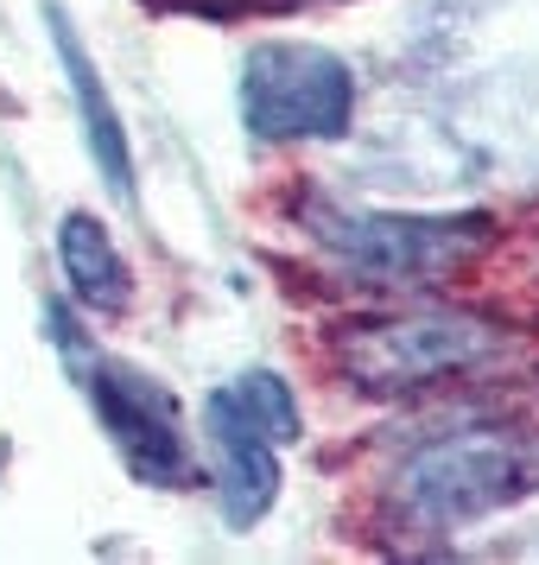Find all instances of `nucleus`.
<instances>
[{
    "mask_svg": "<svg viewBox=\"0 0 539 565\" xmlns=\"http://www.w3.org/2000/svg\"><path fill=\"white\" fill-rule=\"evenodd\" d=\"M539 489V433L520 426H457L412 445L394 470V514L419 534H457L470 521L527 502Z\"/></svg>",
    "mask_w": 539,
    "mask_h": 565,
    "instance_id": "obj_1",
    "label": "nucleus"
},
{
    "mask_svg": "<svg viewBox=\"0 0 539 565\" xmlns=\"http://www.w3.org/2000/svg\"><path fill=\"white\" fill-rule=\"evenodd\" d=\"M305 235L362 286L381 292H425L463 280L495 248V216H419V210H356V204H311Z\"/></svg>",
    "mask_w": 539,
    "mask_h": 565,
    "instance_id": "obj_2",
    "label": "nucleus"
},
{
    "mask_svg": "<svg viewBox=\"0 0 539 565\" xmlns=\"http://www.w3.org/2000/svg\"><path fill=\"white\" fill-rule=\"evenodd\" d=\"M502 350H508V324L488 318V311H470V306L375 311V318H349L331 337L336 375L356 387V394H375V401L476 375Z\"/></svg>",
    "mask_w": 539,
    "mask_h": 565,
    "instance_id": "obj_3",
    "label": "nucleus"
},
{
    "mask_svg": "<svg viewBox=\"0 0 539 565\" xmlns=\"http://www.w3.org/2000/svg\"><path fill=\"white\" fill-rule=\"evenodd\" d=\"M45 324H52V343L64 356V369L77 375L83 401L103 419L115 458L128 463V477L133 483H153V489H179L191 477V438H184L179 394L165 382H153L147 369L108 356L96 337H83L71 306H45Z\"/></svg>",
    "mask_w": 539,
    "mask_h": 565,
    "instance_id": "obj_4",
    "label": "nucleus"
},
{
    "mask_svg": "<svg viewBox=\"0 0 539 565\" xmlns=\"http://www.w3.org/2000/svg\"><path fill=\"white\" fill-rule=\"evenodd\" d=\"M356 121V71L311 39H260L241 57V128L285 140H343Z\"/></svg>",
    "mask_w": 539,
    "mask_h": 565,
    "instance_id": "obj_5",
    "label": "nucleus"
},
{
    "mask_svg": "<svg viewBox=\"0 0 539 565\" xmlns=\"http://www.w3.org/2000/svg\"><path fill=\"white\" fill-rule=\"evenodd\" d=\"M204 445H209V477H216V502L235 534H248L260 514L280 495V438L260 426L255 413L235 401L229 387L204 394Z\"/></svg>",
    "mask_w": 539,
    "mask_h": 565,
    "instance_id": "obj_6",
    "label": "nucleus"
},
{
    "mask_svg": "<svg viewBox=\"0 0 539 565\" xmlns=\"http://www.w3.org/2000/svg\"><path fill=\"white\" fill-rule=\"evenodd\" d=\"M52 45H57V57H64V77H71V96H77L83 140H89L96 172L108 179L115 198H133V147H128V128H121V108H115V96H108L96 57L83 52V39H77V26H71L64 7H52Z\"/></svg>",
    "mask_w": 539,
    "mask_h": 565,
    "instance_id": "obj_7",
    "label": "nucleus"
},
{
    "mask_svg": "<svg viewBox=\"0 0 539 565\" xmlns=\"http://www.w3.org/2000/svg\"><path fill=\"white\" fill-rule=\"evenodd\" d=\"M57 267H64L71 299H77L83 311L115 318V311L133 306V274H128V260H121V248H115V235H108L103 216L71 210V216L57 223Z\"/></svg>",
    "mask_w": 539,
    "mask_h": 565,
    "instance_id": "obj_8",
    "label": "nucleus"
},
{
    "mask_svg": "<svg viewBox=\"0 0 539 565\" xmlns=\"http://www.w3.org/2000/svg\"><path fill=\"white\" fill-rule=\"evenodd\" d=\"M229 394H235L248 413H255L260 426L280 438V445H292V438L305 433L299 394H292V382H285L280 369H248V375H235V382H229Z\"/></svg>",
    "mask_w": 539,
    "mask_h": 565,
    "instance_id": "obj_9",
    "label": "nucleus"
},
{
    "mask_svg": "<svg viewBox=\"0 0 539 565\" xmlns=\"http://www.w3.org/2000/svg\"><path fill=\"white\" fill-rule=\"evenodd\" d=\"M159 7H184V13H273V7H299V0H159Z\"/></svg>",
    "mask_w": 539,
    "mask_h": 565,
    "instance_id": "obj_10",
    "label": "nucleus"
}]
</instances>
